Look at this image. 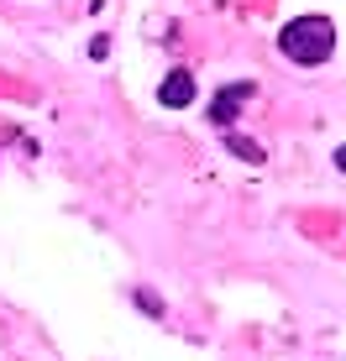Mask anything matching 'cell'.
Listing matches in <instances>:
<instances>
[{
	"instance_id": "1",
	"label": "cell",
	"mask_w": 346,
	"mask_h": 361,
	"mask_svg": "<svg viewBox=\"0 0 346 361\" xmlns=\"http://www.w3.org/2000/svg\"><path fill=\"white\" fill-rule=\"evenodd\" d=\"M278 47H283V58L315 68V63H326V58L336 53V27H330V16H294L289 27L278 32Z\"/></svg>"
},
{
	"instance_id": "2",
	"label": "cell",
	"mask_w": 346,
	"mask_h": 361,
	"mask_svg": "<svg viewBox=\"0 0 346 361\" xmlns=\"http://www.w3.org/2000/svg\"><path fill=\"white\" fill-rule=\"evenodd\" d=\"M189 99H194V73H189V68H168V73H163V84H157V105L184 110Z\"/></svg>"
},
{
	"instance_id": "3",
	"label": "cell",
	"mask_w": 346,
	"mask_h": 361,
	"mask_svg": "<svg viewBox=\"0 0 346 361\" xmlns=\"http://www.w3.org/2000/svg\"><path fill=\"white\" fill-rule=\"evenodd\" d=\"M252 99V84H237V90H220L215 94V105H210V121L215 126H231V121L241 116V105Z\"/></svg>"
},
{
	"instance_id": "4",
	"label": "cell",
	"mask_w": 346,
	"mask_h": 361,
	"mask_svg": "<svg viewBox=\"0 0 346 361\" xmlns=\"http://www.w3.org/2000/svg\"><path fill=\"white\" fill-rule=\"evenodd\" d=\"M231 152L246 157V163H263V147H257V142H246V136H231Z\"/></svg>"
},
{
	"instance_id": "5",
	"label": "cell",
	"mask_w": 346,
	"mask_h": 361,
	"mask_svg": "<svg viewBox=\"0 0 346 361\" xmlns=\"http://www.w3.org/2000/svg\"><path fill=\"white\" fill-rule=\"evenodd\" d=\"M137 309H147V314H163V304H157L153 293H137Z\"/></svg>"
},
{
	"instance_id": "6",
	"label": "cell",
	"mask_w": 346,
	"mask_h": 361,
	"mask_svg": "<svg viewBox=\"0 0 346 361\" xmlns=\"http://www.w3.org/2000/svg\"><path fill=\"white\" fill-rule=\"evenodd\" d=\"M336 168L346 173V147H336Z\"/></svg>"
}]
</instances>
